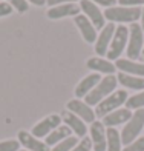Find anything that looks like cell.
<instances>
[{
	"label": "cell",
	"instance_id": "4",
	"mask_svg": "<svg viewBox=\"0 0 144 151\" xmlns=\"http://www.w3.org/2000/svg\"><path fill=\"white\" fill-rule=\"evenodd\" d=\"M143 128H144V109H136L121 131V143L129 145L133 140H136L140 137Z\"/></svg>",
	"mask_w": 144,
	"mask_h": 151
},
{
	"label": "cell",
	"instance_id": "31",
	"mask_svg": "<svg viewBox=\"0 0 144 151\" xmlns=\"http://www.w3.org/2000/svg\"><path fill=\"white\" fill-rule=\"evenodd\" d=\"M74 2H80V0H46V3L49 6H58V5H65V3H74Z\"/></svg>",
	"mask_w": 144,
	"mask_h": 151
},
{
	"label": "cell",
	"instance_id": "7",
	"mask_svg": "<svg viewBox=\"0 0 144 151\" xmlns=\"http://www.w3.org/2000/svg\"><path fill=\"white\" fill-rule=\"evenodd\" d=\"M60 123H61V116L51 114V116H48V117H45L43 120H40L38 123H35L31 134L34 137H37V139H42V137L46 139V137L49 136L54 129L60 127Z\"/></svg>",
	"mask_w": 144,
	"mask_h": 151
},
{
	"label": "cell",
	"instance_id": "3",
	"mask_svg": "<svg viewBox=\"0 0 144 151\" xmlns=\"http://www.w3.org/2000/svg\"><path fill=\"white\" fill-rule=\"evenodd\" d=\"M129 99L127 96V91L126 90H115L111 96H107V97L100 102V104L95 106V116L97 117H106L107 114H111L112 111H115V109L121 108V105H124L126 102Z\"/></svg>",
	"mask_w": 144,
	"mask_h": 151
},
{
	"label": "cell",
	"instance_id": "25",
	"mask_svg": "<svg viewBox=\"0 0 144 151\" xmlns=\"http://www.w3.org/2000/svg\"><path fill=\"white\" fill-rule=\"evenodd\" d=\"M20 150V142L18 140H3L0 142V151H18Z\"/></svg>",
	"mask_w": 144,
	"mask_h": 151
},
{
	"label": "cell",
	"instance_id": "24",
	"mask_svg": "<svg viewBox=\"0 0 144 151\" xmlns=\"http://www.w3.org/2000/svg\"><path fill=\"white\" fill-rule=\"evenodd\" d=\"M77 143H78V137L77 136H71V137H67V139L61 140L60 143H57L51 151H72V148L77 145Z\"/></svg>",
	"mask_w": 144,
	"mask_h": 151
},
{
	"label": "cell",
	"instance_id": "32",
	"mask_svg": "<svg viewBox=\"0 0 144 151\" xmlns=\"http://www.w3.org/2000/svg\"><path fill=\"white\" fill-rule=\"evenodd\" d=\"M95 5H101V6H107V8H112L116 3V0H91Z\"/></svg>",
	"mask_w": 144,
	"mask_h": 151
},
{
	"label": "cell",
	"instance_id": "19",
	"mask_svg": "<svg viewBox=\"0 0 144 151\" xmlns=\"http://www.w3.org/2000/svg\"><path fill=\"white\" fill-rule=\"evenodd\" d=\"M86 65H87L89 70H92V71L98 73V74L103 73L106 76H113V73L116 71L115 63H112L111 60L103 59V57H92V59H89Z\"/></svg>",
	"mask_w": 144,
	"mask_h": 151
},
{
	"label": "cell",
	"instance_id": "21",
	"mask_svg": "<svg viewBox=\"0 0 144 151\" xmlns=\"http://www.w3.org/2000/svg\"><path fill=\"white\" fill-rule=\"evenodd\" d=\"M71 136H72V131L69 128H67L66 125H60L58 128H55L49 136L46 137L45 143L48 147H55L57 143H60L61 140H65V139H67V137H71Z\"/></svg>",
	"mask_w": 144,
	"mask_h": 151
},
{
	"label": "cell",
	"instance_id": "9",
	"mask_svg": "<svg viewBox=\"0 0 144 151\" xmlns=\"http://www.w3.org/2000/svg\"><path fill=\"white\" fill-rule=\"evenodd\" d=\"M67 111H71L77 117H80L84 123H92L95 122V117H97L92 106H89L86 102L80 100V99H74V100L67 102Z\"/></svg>",
	"mask_w": 144,
	"mask_h": 151
},
{
	"label": "cell",
	"instance_id": "12",
	"mask_svg": "<svg viewBox=\"0 0 144 151\" xmlns=\"http://www.w3.org/2000/svg\"><path fill=\"white\" fill-rule=\"evenodd\" d=\"M132 111H130L129 108H118L115 109V111H112L111 114H107L106 117H103V125H104L106 128H115L118 125H123V123H126L130 120V117H132Z\"/></svg>",
	"mask_w": 144,
	"mask_h": 151
},
{
	"label": "cell",
	"instance_id": "16",
	"mask_svg": "<svg viewBox=\"0 0 144 151\" xmlns=\"http://www.w3.org/2000/svg\"><path fill=\"white\" fill-rule=\"evenodd\" d=\"M17 137H18L17 140L20 142V145H23V148L28 150V151H51V148L48 147L43 140L34 137L28 131H20Z\"/></svg>",
	"mask_w": 144,
	"mask_h": 151
},
{
	"label": "cell",
	"instance_id": "6",
	"mask_svg": "<svg viewBox=\"0 0 144 151\" xmlns=\"http://www.w3.org/2000/svg\"><path fill=\"white\" fill-rule=\"evenodd\" d=\"M144 48V31L141 25L130 23L129 26V42H127V57L129 60H133L141 57Z\"/></svg>",
	"mask_w": 144,
	"mask_h": 151
},
{
	"label": "cell",
	"instance_id": "22",
	"mask_svg": "<svg viewBox=\"0 0 144 151\" xmlns=\"http://www.w3.org/2000/svg\"><path fill=\"white\" fill-rule=\"evenodd\" d=\"M107 148L106 151H123L121 150V133L116 128H106Z\"/></svg>",
	"mask_w": 144,
	"mask_h": 151
},
{
	"label": "cell",
	"instance_id": "26",
	"mask_svg": "<svg viewBox=\"0 0 144 151\" xmlns=\"http://www.w3.org/2000/svg\"><path fill=\"white\" fill-rule=\"evenodd\" d=\"M91 150H92V140L87 136L78 140V143L72 148V151H91Z\"/></svg>",
	"mask_w": 144,
	"mask_h": 151
},
{
	"label": "cell",
	"instance_id": "5",
	"mask_svg": "<svg viewBox=\"0 0 144 151\" xmlns=\"http://www.w3.org/2000/svg\"><path fill=\"white\" fill-rule=\"evenodd\" d=\"M127 42H129V28L124 25H120L115 28V32H113V37H112V42L109 45V51L106 54L107 60H118L121 59V54L123 51L126 50L127 46Z\"/></svg>",
	"mask_w": 144,
	"mask_h": 151
},
{
	"label": "cell",
	"instance_id": "20",
	"mask_svg": "<svg viewBox=\"0 0 144 151\" xmlns=\"http://www.w3.org/2000/svg\"><path fill=\"white\" fill-rule=\"evenodd\" d=\"M116 80H118V83H121L124 88H127V90H135V91H143L144 90V77H136V76L118 73Z\"/></svg>",
	"mask_w": 144,
	"mask_h": 151
},
{
	"label": "cell",
	"instance_id": "29",
	"mask_svg": "<svg viewBox=\"0 0 144 151\" xmlns=\"http://www.w3.org/2000/svg\"><path fill=\"white\" fill-rule=\"evenodd\" d=\"M12 6L6 2H0V17H5V16H9L12 12Z\"/></svg>",
	"mask_w": 144,
	"mask_h": 151
},
{
	"label": "cell",
	"instance_id": "33",
	"mask_svg": "<svg viewBox=\"0 0 144 151\" xmlns=\"http://www.w3.org/2000/svg\"><path fill=\"white\" fill-rule=\"evenodd\" d=\"M29 2H31L32 5H35V6H43V5L46 3V0H29Z\"/></svg>",
	"mask_w": 144,
	"mask_h": 151
},
{
	"label": "cell",
	"instance_id": "28",
	"mask_svg": "<svg viewBox=\"0 0 144 151\" xmlns=\"http://www.w3.org/2000/svg\"><path fill=\"white\" fill-rule=\"evenodd\" d=\"M123 151H144V136L138 137V139L133 140L132 143L126 145Z\"/></svg>",
	"mask_w": 144,
	"mask_h": 151
},
{
	"label": "cell",
	"instance_id": "35",
	"mask_svg": "<svg viewBox=\"0 0 144 151\" xmlns=\"http://www.w3.org/2000/svg\"><path fill=\"white\" fill-rule=\"evenodd\" d=\"M141 60L144 62V48H143V52H141Z\"/></svg>",
	"mask_w": 144,
	"mask_h": 151
},
{
	"label": "cell",
	"instance_id": "18",
	"mask_svg": "<svg viewBox=\"0 0 144 151\" xmlns=\"http://www.w3.org/2000/svg\"><path fill=\"white\" fill-rule=\"evenodd\" d=\"M115 68L120 73L136 76V77H144V63L129 60V59H118L115 62Z\"/></svg>",
	"mask_w": 144,
	"mask_h": 151
},
{
	"label": "cell",
	"instance_id": "34",
	"mask_svg": "<svg viewBox=\"0 0 144 151\" xmlns=\"http://www.w3.org/2000/svg\"><path fill=\"white\" fill-rule=\"evenodd\" d=\"M141 28H143V31H144V9L141 11Z\"/></svg>",
	"mask_w": 144,
	"mask_h": 151
},
{
	"label": "cell",
	"instance_id": "14",
	"mask_svg": "<svg viewBox=\"0 0 144 151\" xmlns=\"http://www.w3.org/2000/svg\"><path fill=\"white\" fill-rule=\"evenodd\" d=\"M74 20H75L77 28L80 29L81 37H83L87 43H95V40H97V29H95V26L91 23V20H89L84 14L75 16Z\"/></svg>",
	"mask_w": 144,
	"mask_h": 151
},
{
	"label": "cell",
	"instance_id": "11",
	"mask_svg": "<svg viewBox=\"0 0 144 151\" xmlns=\"http://www.w3.org/2000/svg\"><path fill=\"white\" fill-rule=\"evenodd\" d=\"M115 23L109 22L104 28L101 29L100 36L95 40V52L97 56H106L107 51H109V45L112 42V37H113V32H115Z\"/></svg>",
	"mask_w": 144,
	"mask_h": 151
},
{
	"label": "cell",
	"instance_id": "10",
	"mask_svg": "<svg viewBox=\"0 0 144 151\" xmlns=\"http://www.w3.org/2000/svg\"><path fill=\"white\" fill-rule=\"evenodd\" d=\"M91 140L94 151H106L107 148V137H106V127L103 122L95 120L91 123Z\"/></svg>",
	"mask_w": 144,
	"mask_h": 151
},
{
	"label": "cell",
	"instance_id": "8",
	"mask_svg": "<svg viewBox=\"0 0 144 151\" xmlns=\"http://www.w3.org/2000/svg\"><path fill=\"white\" fill-rule=\"evenodd\" d=\"M80 8L84 12V16L91 20V23L95 26V29H103L106 26V19L103 16L100 8L91 0H80Z\"/></svg>",
	"mask_w": 144,
	"mask_h": 151
},
{
	"label": "cell",
	"instance_id": "1",
	"mask_svg": "<svg viewBox=\"0 0 144 151\" xmlns=\"http://www.w3.org/2000/svg\"><path fill=\"white\" fill-rule=\"evenodd\" d=\"M141 11L138 6L130 8V6H112L107 8L103 16L104 19H107L111 23H136V20L141 19Z\"/></svg>",
	"mask_w": 144,
	"mask_h": 151
},
{
	"label": "cell",
	"instance_id": "2",
	"mask_svg": "<svg viewBox=\"0 0 144 151\" xmlns=\"http://www.w3.org/2000/svg\"><path fill=\"white\" fill-rule=\"evenodd\" d=\"M116 85H118L116 76H106V77H103L100 80V83L84 97V102L89 106H97L100 102H103L107 96H111L115 91Z\"/></svg>",
	"mask_w": 144,
	"mask_h": 151
},
{
	"label": "cell",
	"instance_id": "15",
	"mask_svg": "<svg viewBox=\"0 0 144 151\" xmlns=\"http://www.w3.org/2000/svg\"><path fill=\"white\" fill-rule=\"evenodd\" d=\"M80 5H75V3H65V5H58V6H54V8L48 9V17L52 19V20H57V19H65V17H75L80 14Z\"/></svg>",
	"mask_w": 144,
	"mask_h": 151
},
{
	"label": "cell",
	"instance_id": "30",
	"mask_svg": "<svg viewBox=\"0 0 144 151\" xmlns=\"http://www.w3.org/2000/svg\"><path fill=\"white\" fill-rule=\"evenodd\" d=\"M118 3L121 6H130V8H135L138 5H144V0H118Z\"/></svg>",
	"mask_w": 144,
	"mask_h": 151
},
{
	"label": "cell",
	"instance_id": "13",
	"mask_svg": "<svg viewBox=\"0 0 144 151\" xmlns=\"http://www.w3.org/2000/svg\"><path fill=\"white\" fill-rule=\"evenodd\" d=\"M61 120L65 122V125L71 129V131L77 136V137H86V133H87V128H86V123L81 120L80 117H77L75 114H72L71 111H63L61 113Z\"/></svg>",
	"mask_w": 144,
	"mask_h": 151
},
{
	"label": "cell",
	"instance_id": "17",
	"mask_svg": "<svg viewBox=\"0 0 144 151\" xmlns=\"http://www.w3.org/2000/svg\"><path fill=\"white\" fill-rule=\"evenodd\" d=\"M101 79H103V77H101L98 73H92V74L86 76L83 80H80V83L77 85V88H75V96H77V99L86 97V96L100 83Z\"/></svg>",
	"mask_w": 144,
	"mask_h": 151
},
{
	"label": "cell",
	"instance_id": "23",
	"mask_svg": "<svg viewBox=\"0 0 144 151\" xmlns=\"http://www.w3.org/2000/svg\"><path fill=\"white\" fill-rule=\"evenodd\" d=\"M126 108H129L130 111H136V109H144V90L141 93L133 94L132 97H129L126 102Z\"/></svg>",
	"mask_w": 144,
	"mask_h": 151
},
{
	"label": "cell",
	"instance_id": "36",
	"mask_svg": "<svg viewBox=\"0 0 144 151\" xmlns=\"http://www.w3.org/2000/svg\"><path fill=\"white\" fill-rule=\"evenodd\" d=\"M18 151H28V150H18Z\"/></svg>",
	"mask_w": 144,
	"mask_h": 151
},
{
	"label": "cell",
	"instance_id": "27",
	"mask_svg": "<svg viewBox=\"0 0 144 151\" xmlns=\"http://www.w3.org/2000/svg\"><path fill=\"white\" fill-rule=\"evenodd\" d=\"M6 3H9L14 9H17L18 12H26L29 9V5L26 0H5Z\"/></svg>",
	"mask_w": 144,
	"mask_h": 151
}]
</instances>
